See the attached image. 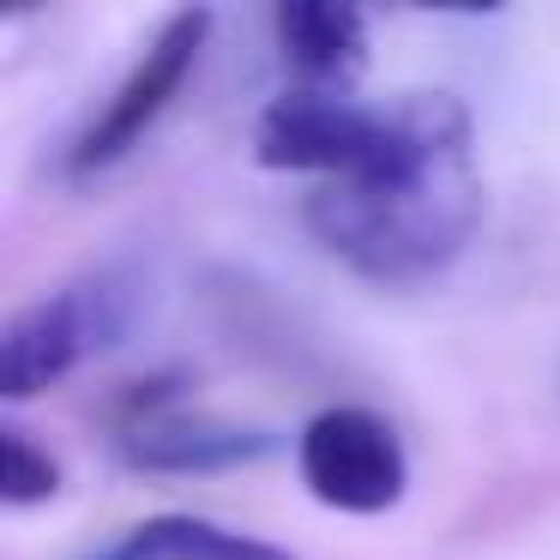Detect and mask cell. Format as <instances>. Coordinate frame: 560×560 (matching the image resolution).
<instances>
[{
    "label": "cell",
    "instance_id": "1",
    "mask_svg": "<svg viewBox=\"0 0 560 560\" xmlns=\"http://www.w3.org/2000/svg\"><path fill=\"white\" fill-rule=\"evenodd\" d=\"M302 218L331 259L368 283H422L470 247L482 223V175L470 115L446 91L404 97V139L362 175L319 182Z\"/></svg>",
    "mask_w": 560,
    "mask_h": 560
},
{
    "label": "cell",
    "instance_id": "2",
    "mask_svg": "<svg viewBox=\"0 0 560 560\" xmlns=\"http://www.w3.org/2000/svg\"><path fill=\"white\" fill-rule=\"evenodd\" d=\"M404 139V97L398 103H355L343 91H314L295 85L283 97H271V109L259 115L254 158L266 170L314 175L319 182H343L362 175Z\"/></svg>",
    "mask_w": 560,
    "mask_h": 560
},
{
    "label": "cell",
    "instance_id": "3",
    "mask_svg": "<svg viewBox=\"0 0 560 560\" xmlns=\"http://www.w3.org/2000/svg\"><path fill=\"white\" fill-rule=\"evenodd\" d=\"M127 326V283L121 278H91L67 283V290L31 302L13 314L7 338H0V392L7 398H37L55 380H67L85 355L115 343Z\"/></svg>",
    "mask_w": 560,
    "mask_h": 560
},
{
    "label": "cell",
    "instance_id": "4",
    "mask_svg": "<svg viewBox=\"0 0 560 560\" xmlns=\"http://www.w3.org/2000/svg\"><path fill=\"white\" fill-rule=\"evenodd\" d=\"M211 37V13L206 7H187V13H170L163 31L145 43V55L133 61V73L115 85V97L97 109V121L79 133V145L67 151V175H103L121 158H133L145 145V133L170 115V103L187 91L199 55H206Z\"/></svg>",
    "mask_w": 560,
    "mask_h": 560
},
{
    "label": "cell",
    "instance_id": "5",
    "mask_svg": "<svg viewBox=\"0 0 560 560\" xmlns=\"http://www.w3.org/2000/svg\"><path fill=\"white\" fill-rule=\"evenodd\" d=\"M295 470H302L307 494L319 506L355 512V518L398 506L404 488H410V458H404L398 428L386 416L362 410V404L319 410L295 434Z\"/></svg>",
    "mask_w": 560,
    "mask_h": 560
},
{
    "label": "cell",
    "instance_id": "6",
    "mask_svg": "<svg viewBox=\"0 0 560 560\" xmlns=\"http://www.w3.org/2000/svg\"><path fill=\"white\" fill-rule=\"evenodd\" d=\"M115 446L133 470H158V476H211V470H235L271 452V434L242 422H218V416L194 410L182 398V386L170 380H145L127 392L121 416H115Z\"/></svg>",
    "mask_w": 560,
    "mask_h": 560
},
{
    "label": "cell",
    "instance_id": "7",
    "mask_svg": "<svg viewBox=\"0 0 560 560\" xmlns=\"http://www.w3.org/2000/svg\"><path fill=\"white\" fill-rule=\"evenodd\" d=\"M283 61L314 91H343V79L368 61V13L326 7V0H290L271 13Z\"/></svg>",
    "mask_w": 560,
    "mask_h": 560
},
{
    "label": "cell",
    "instance_id": "8",
    "mask_svg": "<svg viewBox=\"0 0 560 560\" xmlns=\"http://www.w3.org/2000/svg\"><path fill=\"white\" fill-rule=\"evenodd\" d=\"M79 560H295V555L254 530H230L218 518H199V512H158V518L127 524L115 542L91 548Z\"/></svg>",
    "mask_w": 560,
    "mask_h": 560
},
{
    "label": "cell",
    "instance_id": "9",
    "mask_svg": "<svg viewBox=\"0 0 560 560\" xmlns=\"http://www.w3.org/2000/svg\"><path fill=\"white\" fill-rule=\"evenodd\" d=\"M55 494H61V464L25 428H0V500L7 506H43Z\"/></svg>",
    "mask_w": 560,
    "mask_h": 560
}]
</instances>
